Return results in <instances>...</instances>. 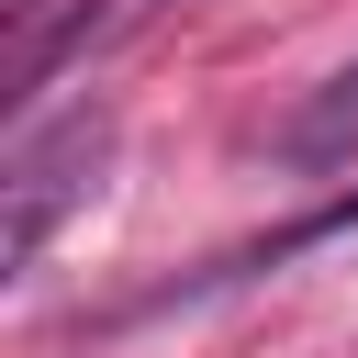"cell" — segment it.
Returning <instances> with one entry per match:
<instances>
[{
  "label": "cell",
  "mask_w": 358,
  "mask_h": 358,
  "mask_svg": "<svg viewBox=\"0 0 358 358\" xmlns=\"http://www.w3.org/2000/svg\"><path fill=\"white\" fill-rule=\"evenodd\" d=\"M101 168H112V101H67L56 123H22L11 179H0V280L45 257V235L101 190Z\"/></svg>",
  "instance_id": "1"
},
{
  "label": "cell",
  "mask_w": 358,
  "mask_h": 358,
  "mask_svg": "<svg viewBox=\"0 0 358 358\" xmlns=\"http://www.w3.org/2000/svg\"><path fill=\"white\" fill-rule=\"evenodd\" d=\"M145 11H157V0H45V11H22V22H11V90H45L67 56L134 34Z\"/></svg>",
  "instance_id": "2"
},
{
  "label": "cell",
  "mask_w": 358,
  "mask_h": 358,
  "mask_svg": "<svg viewBox=\"0 0 358 358\" xmlns=\"http://www.w3.org/2000/svg\"><path fill=\"white\" fill-rule=\"evenodd\" d=\"M347 145H358V67L324 78V101H302V112L280 123V157H302V168H324V157H347Z\"/></svg>",
  "instance_id": "3"
},
{
  "label": "cell",
  "mask_w": 358,
  "mask_h": 358,
  "mask_svg": "<svg viewBox=\"0 0 358 358\" xmlns=\"http://www.w3.org/2000/svg\"><path fill=\"white\" fill-rule=\"evenodd\" d=\"M22 11H45V0H11V22H22Z\"/></svg>",
  "instance_id": "4"
}]
</instances>
